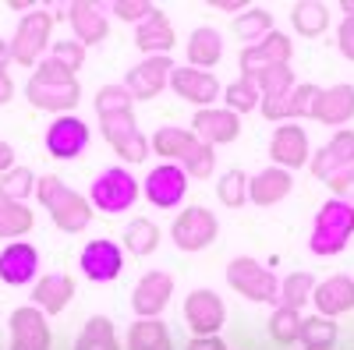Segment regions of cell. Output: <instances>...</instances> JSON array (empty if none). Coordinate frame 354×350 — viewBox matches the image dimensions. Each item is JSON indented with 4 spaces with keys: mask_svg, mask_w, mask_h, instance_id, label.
<instances>
[{
    "mask_svg": "<svg viewBox=\"0 0 354 350\" xmlns=\"http://www.w3.org/2000/svg\"><path fill=\"white\" fill-rule=\"evenodd\" d=\"M131 103L135 99L124 93V85H103V89L96 93V113H100L103 135L113 145V153L121 159H128V163H145L153 142L138 131Z\"/></svg>",
    "mask_w": 354,
    "mask_h": 350,
    "instance_id": "obj_1",
    "label": "cell"
},
{
    "mask_svg": "<svg viewBox=\"0 0 354 350\" xmlns=\"http://www.w3.org/2000/svg\"><path fill=\"white\" fill-rule=\"evenodd\" d=\"M25 99L32 103L36 110H46V113H68L78 106L82 99V85H78V75L71 68H64L61 61H46L32 71V78L25 81Z\"/></svg>",
    "mask_w": 354,
    "mask_h": 350,
    "instance_id": "obj_2",
    "label": "cell"
},
{
    "mask_svg": "<svg viewBox=\"0 0 354 350\" xmlns=\"http://www.w3.org/2000/svg\"><path fill=\"white\" fill-rule=\"evenodd\" d=\"M36 195L43 202V209L50 213V220L64 233H82L88 226V220H93L88 198H82L75 188H68L61 177H53V173H46V177L36 181Z\"/></svg>",
    "mask_w": 354,
    "mask_h": 350,
    "instance_id": "obj_3",
    "label": "cell"
},
{
    "mask_svg": "<svg viewBox=\"0 0 354 350\" xmlns=\"http://www.w3.org/2000/svg\"><path fill=\"white\" fill-rule=\"evenodd\" d=\"M153 149L160 156H167L170 163H177V166L185 163V170L192 173V177H209L213 166H216L213 145H205L195 131L174 128V124H167V128H160L153 135Z\"/></svg>",
    "mask_w": 354,
    "mask_h": 350,
    "instance_id": "obj_4",
    "label": "cell"
},
{
    "mask_svg": "<svg viewBox=\"0 0 354 350\" xmlns=\"http://www.w3.org/2000/svg\"><path fill=\"white\" fill-rule=\"evenodd\" d=\"M351 233H354V206L344 198H330L326 206L315 213L308 248H312V255H322V258L337 255L351 241Z\"/></svg>",
    "mask_w": 354,
    "mask_h": 350,
    "instance_id": "obj_5",
    "label": "cell"
},
{
    "mask_svg": "<svg viewBox=\"0 0 354 350\" xmlns=\"http://www.w3.org/2000/svg\"><path fill=\"white\" fill-rule=\"evenodd\" d=\"M312 173L337 195L354 198V131H337V138L312 159Z\"/></svg>",
    "mask_w": 354,
    "mask_h": 350,
    "instance_id": "obj_6",
    "label": "cell"
},
{
    "mask_svg": "<svg viewBox=\"0 0 354 350\" xmlns=\"http://www.w3.org/2000/svg\"><path fill=\"white\" fill-rule=\"evenodd\" d=\"M227 283L238 290L241 298H248V301H259V304H273V301H280V280L266 269V266H259L255 258H230L227 262Z\"/></svg>",
    "mask_w": 354,
    "mask_h": 350,
    "instance_id": "obj_7",
    "label": "cell"
},
{
    "mask_svg": "<svg viewBox=\"0 0 354 350\" xmlns=\"http://www.w3.org/2000/svg\"><path fill=\"white\" fill-rule=\"evenodd\" d=\"M50 28H53V14L50 11H28L18 28H15V39H11V61L25 64V68H39V57L50 43Z\"/></svg>",
    "mask_w": 354,
    "mask_h": 350,
    "instance_id": "obj_8",
    "label": "cell"
},
{
    "mask_svg": "<svg viewBox=\"0 0 354 350\" xmlns=\"http://www.w3.org/2000/svg\"><path fill=\"white\" fill-rule=\"evenodd\" d=\"M88 198H93V206L103 209V213H124V209L135 206V198H138V181H135L131 170L110 166L93 181Z\"/></svg>",
    "mask_w": 354,
    "mask_h": 350,
    "instance_id": "obj_9",
    "label": "cell"
},
{
    "mask_svg": "<svg viewBox=\"0 0 354 350\" xmlns=\"http://www.w3.org/2000/svg\"><path fill=\"white\" fill-rule=\"evenodd\" d=\"M216 233H220V223L209 209H202V206H188L181 216L174 220L170 226V237L174 244L181 248V251H202V248H209L216 241Z\"/></svg>",
    "mask_w": 354,
    "mask_h": 350,
    "instance_id": "obj_10",
    "label": "cell"
},
{
    "mask_svg": "<svg viewBox=\"0 0 354 350\" xmlns=\"http://www.w3.org/2000/svg\"><path fill=\"white\" fill-rule=\"evenodd\" d=\"M170 75H174V61L170 57H145L142 64H135L128 75H124V93L131 99H156L167 85H170Z\"/></svg>",
    "mask_w": 354,
    "mask_h": 350,
    "instance_id": "obj_11",
    "label": "cell"
},
{
    "mask_svg": "<svg viewBox=\"0 0 354 350\" xmlns=\"http://www.w3.org/2000/svg\"><path fill=\"white\" fill-rule=\"evenodd\" d=\"M11 326V347L8 350H50V326H46V315L36 304H21L11 311L8 318Z\"/></svg>",
    "mask_w": 354,
    "mask_h": 350,
    "instance_id": "obj_12",
    "label": "cell"
},
{
    "mask_svg": "<svg viewBox=\"0 0 354 350\" xmlns=\"http://www.w3.org/2000/svg\"><path fill=\"white\" fill-rule=\"evenodd\" d=\"M88 149V124L82 117H57V121L46 128V153L53 159H78Z\"/></svg>",
    "mask_w": 354,
    "mask_h": 350,
    "instance_id": "obj_13",
    "label": "cell"
},
{
    "mask_svg": "<svg viewBox=\"0 0 354 350\" xmlns=\"http://www.w3.org/2000/svg\"><path fill=\"white\" fill-rule=\"evenodd\" d=\"M185 322L195 336H216L227 322V304L213 290H192L185 301Z\"/></svg>",
    "mask_w": 354,
    "mask_h": 350,
    "instance_id": "obj_14",
    "label": "cell"
},
{
    "mask_svg": "<svg viewBox=\"0 0 354 350\" xmlns=\"http://www.w3.org/2000/svg\"><path fill=\"white\" fill-rule=\"evenodd\" d=\"M308 117H315V121H322V124H333V128L347 124L354 117V85L337 81V85H330V89H315Z\"/></svg>",
    "mask_w": 354,
    "mask_h": 350,
    "instance_id": "obj_15",
    "label": "cell"
},
{
    "mask_svg": "<svg viewBox=\"0 0 354 350\" xmlns=\"http://www.w3.org/2000/svg\"><path fill=\"white\" fill-rule=\"evenodd\" d=\"M142 188H145V198H149L156 209H174L177 202L185 198L188 173H185V166H177V163H163V166L149 170V177H145Z\"/></svg>",
    "mask_w": 354,
    "mask_h": 350,
    "instance_id": "obj_16",
    "label": "cell"
},
{
    "mask_svg": "<svg viewBox=\"0 0 354 350\" xmlns=\"http://www.w3.org/2000/svg\"><path fill=\"white\" fill-rule=\"evenodd\" d=\"M121 266H124V255L121 248H117L113 241L106 237H96V241H88L82 248V273L88 280H96V283H110L121 276Z\"/></svg>",
    "mask_w": 354,
    "mask_h": 350,
    "instance_id": "obj_17",
    "label": "cell"
},
{
    "mask_svg": "<svg viewBox=\"0 0 354 350\" xmlns=\"http://www.w3.org/2000/svg\"><path fill=\"white\" fill-rule=\"evenodd\" d=\"M174 294V280L167 273H145L131 294V308L138 318H160V311L170 304Z\"/></svg>",
    "mask_w": 354,
    "mask_h": 350,
    "instance_id": "obj_18",
    "label": "cell"
},
{
    "mask_svg": "<svg viewBox=\"0 0 354 350\" xmlns=\"http://www.w3.org/2000/svg\"><path fill=\"white\" fill-rule=\"evenodd\" d=\"M287 61H290V39L273 28L262 43H255V46H248L241 53V75L252 78V75H259L266 68H277V64H287Z\"/></svg>",
    "mask_w": 354,
    "mask_h": 350,
    "instance_id": "obj_19",
    "label": "cell"
},
{
    "mask_svg": "<svg viewBox=\"0 0 354 350\" xmlns=\"http://www.w3.org/2000/svg\"><path fill=\"white\" fill-rule=\"evenodd\" d=\"M170 89L181 96V99H188V103H198L202 110L209 106L216 96H220V81L209 75V71H198V68H174V75H170Z\"/></svg>",
    "mask_w": 354,
    "mask_h": 350,
    "instance_id": "obj_20",
    "label": "cell"
},
{
    "mask_svg": "<svg viewBox=\"0 0 354 350\" xmlns=\"http://www.w3.org/2000/svg\"><path fill=\"white\" fill-rule=\"evenodd\" d=\"M39 273V251L25 241H11L4 251H0V280L21 286V283H32Z\"/></svg>",
    "mask_w": 354,
    "mask_h": 350,
    "instance_id": "obj_21",
    "label": "cell"
},
{
    "mask_svg": "<svg viewBox=\"0 0 354 350\" xmlns=\"http://www.w3.org/2000/svg\"><path fill=\"white\" fill-rule=\"evenodd\" d=\"M312 301H315V308H319L322 318H337V315L351 311L354 308V276L337 273L326 283H315Z\"/></svg>",
    "mask_w": 354,
    "mask_h": 350,
    "instance_id": "obj_22",
    "label": "cell"
},
{
    "mask_svg": "<svg viewBox=\"0 0 354 350\" xmlns=\"http://www.w3.org/2000/svg\"><path fill=\"white\" fill-rule=\"evenodd\" d=\"M192 131L205 142V145H216V142H234L241 131V121H238V113H234L230 106L227 110H216V106H205L195 113V121H192Z\"/></svg>",
    "mask_w": 354,
    "mask_h": 350,
    "instance_id": "obj_23",
    "label": "cell"
},
{
    "mask_svg": "<svg viewBox=\"0 0 354 350\" xmlns=\"http://www.w3.org/2000/svg\"><path fill=\"white\" fill-rule=\"evenodd\" d=\"M270 156L280 170H294L308 159V135L298 124H280L270 138Z\"/></svg>",
    "mask_w": 354,
    "mask_h": 350,
    "instance_id": "obj_24",
    "label": "cell"
},
{
    "mask_svg": "<svg viewBox=\"0 0 354 350\" xmlns=\"http://www.w3.org/2000/svg\"><path fill=\"white\" fill-rule=\"evenodd\" d=\"M71 298H75V280L64 276V273H50L32 286V304L43 315H61Z\"/></svg>",
    "mask_w": 354,
    "mask_h": 350,
    "instance_id": "obj_25",
    "label": "cell"
},
{
    "mask_svg": "<svg viewBox=\"0 0 354 350\" xmlns=\"http://www.w3.org/2000/svg\"><path fill=\"white\" fill-rule=\"evenodd\" d=\"M68 18H71V28H75V39L85 46V43H103L110 25H106V14L100 4H88V0H75L68 8Z\"/></svg>",
    "mask_w": 354,
    "mask_h": 350,
    "instance_id": "obj_26",
    "label": "cell"
},
{
    "mask_svg": "<svg viewBox=\"0 0 354 350\" xmlns=\"http://www.w3.org/2000/svg\"><path fill=\"white\" fill-rule=\"evenodd\" d=\"M290 173L280 170V166H266L262 173H255V177L248 181V202H255V206H277V202H283L290 195Z\"/></svg>",
    "mask_w": 354,
    "mask_h": 350,
    "instance_id": "obj_27",
    "label": "cell"
},
{
    "mask_svg": "<svg viewBox=\"0 0 354 350\" xmlns=\"http://www.w3.org/2000/svg\"><path fill=\"white\" fill-rule=\"evenodd\" d=\"M135 43L142 53H149V57H167L170 46H174V28H170V18L163 11H153L145 21H138L135 28Z\"/></svg>",
    "mask_w": 354,
    "mask_h": 350,
    "instance_id": "obj_28",
    "label": "cell"
},
{
    "mask_svg": "<svg viewBox=\"0 0 354 350\" xmlns=\"http://www.w3.org/2000/svg\"><path fill=\"white\" fill-rule=\"evenodd\" d=\"M220 57H223V36L216 32V28H209V25L195 28L192 39H188V61H192V68L205 71L209 64H216Z\"/></svg>",
    "mask_w": 354,
    "mask_h": 350,
    "instance_id": "obj_29",
    "label": "cell"
},
{
    "mask_svg": "<svg viewBox=\"0 0 354 350\" xmlns=\"http://www.w3.org/2000/svg\"><path fill=\"white\" fill-rule=\"evenodd\" d=\"M128 350H174L170 329L160 318H138L128 329Z\"/></svg>",
    "mask_w": 354,
    "mask_h": 350,
    "instance_id": "obj_30",
    "label": "cell"
},
{
    "mask_svg": "<svg viewBox=\"0 0 354 350\" xmlns=\"http://www.w3.org/2000/svg\"><path fill=\"white\" fill-rule=\"evenodd\" d=\"M312 96H315V85H294L283 99H262V117H270V121H283V117L308 113Z\"/></svg>",
    "mask_w": 354,
    "mask_h": 350,
    "instance_id": "obj_31",
    "label": "cell"
},
{
    "mask_svg": "<svg viewBox=\"0 0 354 350\" xmlns=\"http://www.w3.org/2000/svg\"><path fill=\"white\" fill-rule=\"evenodd\" d=\"M75 350H121V343H117V333H113V322H110L106 315H93V318L82 326Z\"/></svg>",
    "mask_w": 354,
    "mask_h": 350,
    "instance_id": "obj_32",
    "label": "cell"
},
{
    "mask_svg": "<svg viewBox=\"0 0 354 350\" xmlns=\"http://www.w3.org/2000/svg\"><path fill=\"white\" fill-rule=\"evenodd\" d=\"M28 230H32V209L0 198V237H4V241H18V237H25Z\"/></svg>",
    "mask_w": 354,
    "mask_h": 350,
    "instance_id": "obj_33",
    "label": "cell"
},
{
    "mask_svg": "<svg viewBox=\"0 0 354 350\" xmlns=\"http://www.w3.org/2000/svg\"><path fill=\"white\" fill-rule=\"evenodd\" d=\"M290 21L294 28H298L301 36H319V32H326V25H330V11L326 4H319V0H301L298 8L290 11Z\"/></svg>",
    "mask_w": 354,
    "mask_h": 350,
    "instance_id": "obj_34",
    "label": "cell"
},
{
    "mask_svg": "<svg viewBox=\"0 0 354 350\" xmlns=\"http://www.w3.org/2000/svg\"><path fill=\"white\" fill-rule=\"evenodd\" d=\"M252 81L259 85V93H262V99H283L294 85V71H290V64H277V68H266V71H259V75H252Z\"/></svg>",
    "mask_w": 354,
    "mask_h": 350,
    "instance_id": "obj_35",
    "label": "cell"
},
{
    "mask_svg": "<svg viewBox=\"0 0 354 350\" xmlns=\"http://www.w3.org/2000/svg\"><path fill=\"white\" fill-rule=\"evenodd\" d=\"M234 32H238V39H245L248 46H255L273 32V18L262 8H248V11L238 14V21H234Z\"/></svg>",
    "mask_w": 354,
    "mask_h": 350,
    "instance_id": "obj_36",
    "label": "cell"
},
{
    "mask_svg": "<svg viewBox=\"0 0 354 350\" xmlns=\"http://www.w3.org/2000/svg\"><path fill=\"white\" fill-rule=\"evenodd\" d=\"M315 294V280L308 273H290L283 283H280V308H290V311H301L305 301H312Z\"/></svg>",
    "mask_w": 354,
    "mask_h": 350,
    "instance_id": "obj_37",
    "label": "cell"
},
{
    "mask_svg": "<svg viewBox=\"0 0 354 350\" xmlns=\"http://www.w3.org/2000/svg\"><path fill=\"white\" fill-rule=\"evenodd\" d=\"M36 191V177L28 166H11L4 177H0V198L8 202H18V206H25V198Z\"/></svg>",
    "mask_w": 354,
    "mask_h": 350,
    "instance_id": "obj_38",
    "label": "cell"
},
{
    "mask_svg": "<svg viewBox=\"0 0 354 350\" xmlns=\"http://www.w3.org/2000/svg\"><path fill=\"white\" fill-rule=\"evenodd\" d=\"M298 340H301L305 347H312V350H326V347H333V343H337V326H333V318H322V315L305 318Z\"/></svg>",
    "mask_w": 354,
    "mask_h": 350,
    "instance_id": "obj_39",
    "label": "cell"
},
{
    "mask_svg": "<svg viewBox=\"0 0 354 350\" xmlns=\"http://www.w3.org/2000/svg\"><path fill=\"white\" fill-rule=\"evenodd\" d=\"M156 244H160V226L149 220H135L124 230V248L131 255H149V251H156Z\"/></svg>",
    "mask_w": 354,
    "mask_h": 350,
    "instance_id": "obj_40",
    "label": "cell"
},
{
    "mask_svg": "<svg viewBox=\"0 0 354 350\" xmlns=\"http://www.w3.org/2000/svg\"><path fill=\"white\" fill-rule=\"evenodd\" d=\"M220 202L223 206H230V209H238V206H245L248 202V177L241 170H227L223 177H220Z\"/></svg>",
    "mask_w": 354,
    "mask_h": 350,
    "instance_id": "obj_41",
    "label": "cell"
},
{
    "mask_svg": "<svg viewBox=\"0 0 354 350\" xmlns=\"http://www.w3.org/2000/svg\"><path fill=\"white\" fill-rule=\"evenodd\" d=\"M259 99H262V93H259V85L252 81V78H238V81H234V85H227V103H230V110L234 113H245V110H255L259 106Z\"/></svg>",
    "mask_w": 354,
    "mask_h": 350,
    "instance_id": "obj_42",
    "label": "cell"
},
{
    "mask_svg": "<svg viewBox=\"0 0 354 350\" xmlns=\"http://www.w3.org/2000/svg\"><path fill=\"white\" fill-rule=\"evenodd\" d=\"M270 333H273V340H280V343H294V340H298V333H301V318H298V311L277 308V311L270 315Z\"/></svg>",
    "mask_w": 354,
    "mask_h": 350,
    "instance_id": "obj_43",
    "label": "cell"
},
{
    "mask_svg": "<svg viewBox=\"0 0 354 350\" xmlns=\"http://www.w3.org/2000/svg\"><path fill=\"white\" fill-rule=\"evenodd\" d=\"M53 61H61L64 68L78 71L85 64V46L78 39H61V43H53Z\"/></svg>",
    "mask_w": 354,
    "mask_h": 350,
    "instance_id": "obj_44",
    "label": "cell"
},
{
    "mask_svg": "<svg viewBox=\"0 0 354 350\" xmlns=\"http://www.w3.org/2000/svg\"><path fill=\"white\" fill-rule=\"evenodd\" d=\"M153 11H156V8L145 4V0H117V4H113V14L124 18V21H145Z\"/></svg>",
    "mask_w": 354,
    "mask_h": 350,
    "instance_id": "obj_45",
    "label": "cell"
},
{
    "mask_svg": "<svg viewBox=\"0 0 354 350\" xmlns=\"http://www.w3.org/2000/svg\"><path fill=\"white\" fill-rule=\"evenodd\" d=\"M337 46H340V53L347 57V61H354V14L340 21V28H337Z\"/></svg>",
    "mask_w": 354,
    "mask_h": 350,
    "instance_id": "obj_46",
    "label": "cell"
},
{
    "mask_svg": "<svg viewBox=\"0 0 354 350\" xmlns=\"http://www.w3.org/2000/svg\"><path fill=\"white\" fill-rule=\"evenodd\" d=\"M188 350H227V343L216 340V336H195Z\"/></svg>",
    "mask_w": 354,
    "mask_h": 350,
    "instance_id": "obj_47",
    "label": "cell"
},
{
    "mask_svg": "<svg viewBox=\"0 0 354 350\" xmlns=\"http://www.w3.org/2000/svg\"><path fill=\"white\" fill-rule=\"evenodd\" d=\"M11 96H15V81H11L8 68H0V106H4Z\"/></svg>",
    "mask_w": 354,
    "mask_h": 350,
    "instance_id": "obj_48",
    "label": "cell"
},
{
    "mask_svg": "<svg viewBox=\"0 0 354 350\" xmlns=\"http://www.w3.org/2000/svg\"><path fill=\"white\" fill-rule=\"evenodd\" d=\"M15 166V153H11V145L8 142H0V177Z\"/></svg>",
    "mask_w": 354,
    "mask_h": 350,
    "instance_id": "obj_49",
    "label": "cell"
},
{
    "mask_svg": "<svg viewBox=\"0 0 354 350\" xmlns=\"http://www.w3.org/2000/svg\"><path fill=\"white\" fill-rule=\"evenodd\" d=\"M8 64H11V43L0 39V68H8Z\"/></svg>",
    "mask_w": 354,
    "mask_h": 350,
    "instance_id": "obj_50",
    "label": "cell"
},
{
    "mask_svg": "<svg viewBox=\"0 0 354 350\" xmlns=\"http://www.w3.org/2000/svg\"><path fill=\"white\" fill-rule=\"evenodd\" d=\"M354 14V0H344V18H351Z\"/></svg>",
    "mask_w": 354,
    "mask_h": 350,
    "instance_id": "obj_51",
    "label": "cell"
}]
</instances>
